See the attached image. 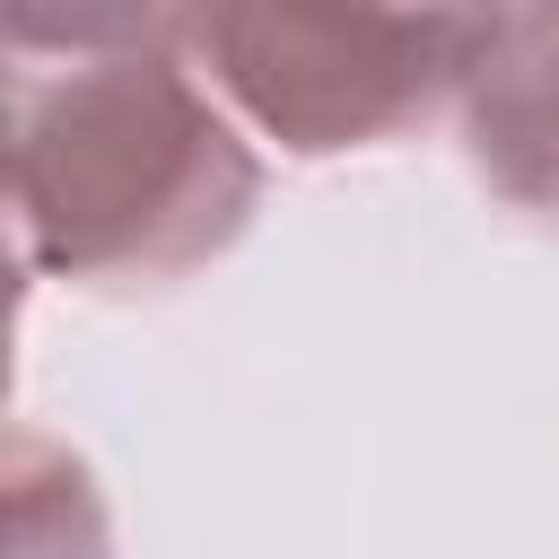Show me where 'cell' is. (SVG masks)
Segmentation results:
<instances>
[{
    "label": "cell",
    "instance_id": "4",
    "mask_svg": "<svg viewBox=\"0 0 559 559\" xmlns=\"http://www.w3.org/2000/svg\"><path fill=\"white\" fill-rule=\"evenodd\" d=\"M17 559H105V507L87 463L26 437L17 445Z\"/></svg>",
    "mask_w": 559,
    "mask_h": 559
},
{
    "label": "cell",
    "instance_id": "1",
    "mask_svg": "<svg viewBox=\"0 0 559 559\" xmlns=\"http://www.w3.org/2000/svg\"><path fill=\"white\" fill-rule=\"evenodd\" d=\"M9 192L52 280H183L218 262L262 166L183 52V9H9Z\"/></svg>",
    "mask_w": 559,
    "mask_h": 559
},
{
    "label": "cell",
    "instance_id": "3",
    "mask_svg": "<svg viewBox=\"0 0 559 559\" xmlns=\"http://www.w3.org/2000/svg\"><path fill=\"white\" fill-rule=\"evenodd\" d=\"M454 114L472 175L507 210L559 218V9H472Z\"/></svg>",
    "mask_w": 559,
    "mask_h": 559
},
{
    "label": "cell",
    "instance_id": "2",
    "mask_svg": "<svg viewBox=\"0 0 559 559\" xmlns=\"http://www.w3.org/2000/svg\"><path fill=\"white\" fill-rule=\"evenodd\" d=\"M472 9H183L201 79L288 157H341L454 105Z\"/></svg>",
    "mask_w": 559,
    "mask_h": 559
}]
</instances>
